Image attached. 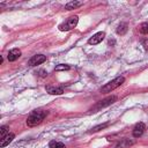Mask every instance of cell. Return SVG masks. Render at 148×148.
Wrapping results in <instances>:
<instances>
[{
	"instance_id": "7c38bea8",
	"label": "cell",
	"mask_w": 148,
	"mask_h": 148,
	"mask_svg": "<svg viewBox=\"0 0 148 148\" xmlns=\"http://www.w3.org/2000/svg\"><path fill=\"white\" fill-rule=\"evenodd\" d=\"M80 6H82V2H80V1H71V2H68V3L65 6V9L72 10V9H75V8L80 7Z\"/></svg>"
},
{
	"instance_id": "8fae6325",
	"label": "cell",
	"mask_w": 148,
	"mask_h": 148,
	"mask_svg": "<svg viewBox=\"0 0 148 148\" xmlns=\"http://www.w3.org/2000/svg\"><path fill=\"white\" fill-rule=\"evenodd\" d=\"M127 27H128V25H127V23L121 22V23L118 25L117 30H116V31H117V34H118V35H125V34L127 32V29H128Z\"/></svg>"
},
{
	"instance_id": "9a60e30c",
	"label": "cell",
	"mask_w": 148,
	"mask_h": 148,
	"mask_svg": "<svg viewBox=\"0 0 148 148\" xmlns=\"http://www.w3.org/2000/svg\"><path fill=\"white\" fill-rule=\"evenodd\" d=\"M108 126H109V123H104V124H101V125H97V126L92 127L89 132H90V133H95V132H98V131H101V130H103V128H105V127H108Z\"/></svg>"
},
{
	"instance_id": "6da1fadb",
	"label": "cell",
	"mask_w": 148,
	"mask_h": 148,
	"mask_svg": "<svg viewBox=\"0 0 148 148\" xmlns=\"http://www.w3.org/2000/svg\"><path fill=\"white\" fill-rule=\"evenodd\" d=\"M45 117H46V112L45 111H43V110H34L27 118V125L29 127L37 126L44 120Z\"/></svg>"
},
{
	"instance_id": "4fadbf2b",
	"label": "cell",
	"mask_w": 148,
	"mask_h": 148,
	"mask_svg": "<svg viewBox=\"0 0 148 148\" xmlns=\"http://www.w3.org/2000/svg\"><path fill=\"white\" fill-rule=\"evenodd\" d=\"M49 148H66V147H65V145H64L62 142L52 140V141H50V143H49Z\"/></svg>"
},
{
	"instance_id": "3957f363",
	"label": "cell",
	"mask_w": 148,
	"mask_h": 148,
	"mask_svg": "<svg viewBox=\"0 0 148 148\" xmlns=\"http://www.w3.org/2000/svg\"><path fill=\"white\" fill-rule=\"evenodd\" d=\"M116 101H117V96H114V95L109 96V97H106V98H104V99L97 102V103L90 109V111H91V112H96V111H98V110H101V109H103V108H105V106L111 105V104L114 103Z\"/></svg>"
},
{
	"instance_id": "d6986e66",
	"label": "cell",
	"mask_w": 148,
	"mask_h": 148,
	"mask_svg": "<svg viewBox=\"0 0 148 148\" xmlns=\"http://www.w3.org/2000/svg\"><path fill=\"white\" fill-rule=\"evenodd\" d=\"M39 73H40V76H45V75L47 74L45 71H39Z\"/></svg>"
},
{
	"instance_id": "277c9868",
	"label": "cell",
	"mask_w": 148,
	"mask_h": 148,
	"mask_svg": "<svg viewBox=\"0 0 148 148\" xmlns=\"http://www.w3.org/2000/svg\"><path fill=\"white\" fill-rule=\"evenodd\" d=\"M77 22H79V17L76 15L75 16H71L69 18H67L64 23H61L59 25V30L60 31H69V30H72L73 28L76 27Z\"/></svg>"
},
{
	"instance_id": "e0dca14e",
	"label": "cell",
	"mask_w": 148,
	"mask_h": 148,
	"mask_svg": "<svg viewBox=\"0 0 148 148\" xmlns=\"http://www.w3.org/2000/svg\"><path fill=\"white\" fill-rule=\"evenodd\" d=\"M71 67H69V65H65V64H60V65H58V66H56V71H68Z\"/></svg>"
},
{
	"instance_id": "ba28073f",
	"label": "cell",
	"mask_w": 148,
	"mask_h": 148,
	"mask_svg": "<svg viewBox=\"0 0 148 148\" xmlns=\"http://www.w3.org/2000/svg\"><path fill=\"white\" fill-rule=\"evenodd\" d=\"M21 57V51L18 49H13L8 52V56H7V59L8 61H15L17 60L18 58Z\"/></svg>"
},
{
	"instance_id": "2e32d148",
	"label": "cell",
	"mask_w": 148,
	"mask_h": 148,
	"mask_svg": "<svg viewBox=\"0 0 148 148\" xmlns=\"http://www.w3.org/2000/svg\"><path fill=\"white\" fill-rule=\"evenodd\" d=\"M139 30L141 34H148V22H143L140 24Z\"/></svg>"
},
{
	"instance_id": "52a82bcc",
	"label": "cell",
	"mask_w": 148,
	"mask_h": 148,
	"mask_svg": "<svg viewBox=\"0 0 148 148\" xmlns=\"http://www.w3.org/2000/svg\"><path fill=\"white\" fill-rule=\"evenodd\" d=\"M145 130H146V125H145L143 123H138V124L134 126V128H133V136H134V138L141 136V135L143 134Z\"/></svg>"
},
{
	"instance_id": "9c48e42d",
	"label": "cell",
	"mask_w": 148,
	"mask_h": 148,
	"mask_svg": "<svg viewBox=\"0 0 148 148\" xmlns=\"http://www.w3.org/2000/svg\"><path fill=\"white\" fill-rule=\"evenodd\" d=\"M46 91L50 95H61L64 94V89L61 87H54V86H46Z\"/></svg>"
},
{
	"instance_id": "7a4b0ae2",
	"label": "cell",
	"mask_w": 148,
	"mask_h": 148,
	"mask_svg": "<svg viewBox=\"0 0 148 148\" xmlns=\"http://www.w3.org/2000/svg\"><path fill=\"white\" fill-rule=\"evenodd\" d=\"M124 81H125V77H124V76H118V77H116V79L111 80L110 82H108L105 86H103V87L101 88V91H102V92H104V94L111 92V91H112V90H114L116 88L120 87V86L124 83Z\"/></svg>"
},
{
	"instance_id": "8992f818",
	"label": "cell",
	"mask_w": 148,
	"mask_h": 148,
	"mask_svg": "<svg viewBox=\"0 0 148 148\" xmlns=\"http://www.w3.org/2000/svg\"><path fill=\"white\" fill-rule=\"evenodd\" d=\"M45 60H46V57L45 56H43V54H36V56H34V57L30 58L29 65L30 66H37V65L43 64Z\"/></svg>"
},
{
	"instance_id": "5b68a950",
	"label": "cell",
	"mask_w": 148,
	"mask_h": 148,
	"mask_svg": "<svg viewBox=\"0 0 148 148\" xmlns=\"http://www.w3.org/2000/svg\"><path fill=\"white\" fill-rule=\"evenodd\" d=\"M104 37H105V32H103V31L96 32L95 35H92V37H90V38H89L88 43H89L90 45H96V44H99V43H101V42L104 39Z\"/></svg>"
},
{
	"instance_id": "30bf717a",
	"label": "cell",
	"mask_w": 148,
	"mask_h": 148,
	"mask_svg": "<svg viewBox=\"0 0 148 148\" xmlns=\"http://www.w3.org/2000/svg\"><path fill=\"white\" fill-rule=\"evenodd\" d=\"M14 138H15L14 133H9V134H7L6 136H3V138L1 139V141H0V147H1V148L6 147L7 145H9V143L13 141Z\"/></svg>"
},
{
	"instance_id": "5bb4252c",
	"label": "cell",
	"mask_w": 148,
	"mask_h": 148,
	"mask_svg": "<svg viewBox=\"0 0 148 148\" xmlns=\"http://www.w3.org/2000/svg\"><path fill=\"white\" fill-rule=\"evenodd\" d=\"M132 143H133V141H130V140H127V139H123L121 142H119V143L116 146V148H126L127 146H131Z\"/></svg>"
},
{
	"instance_id": "ac0fdd59",
	"label": "cell",
	"mask_w": 148,
	"mask_h": 148,
	"mask_svg": "<svg viewBox=\"0 0 148 148\" xmlns=\"http://www.w3.org/2000/svg\"><path fill=\"white\" fill-rule=\"evenodd\" d=\"M7 134H9L8 127H7V126H2V127L0 128V136H1V139H2L3 136H6Z\"/></svg>"
}]
</instances>
